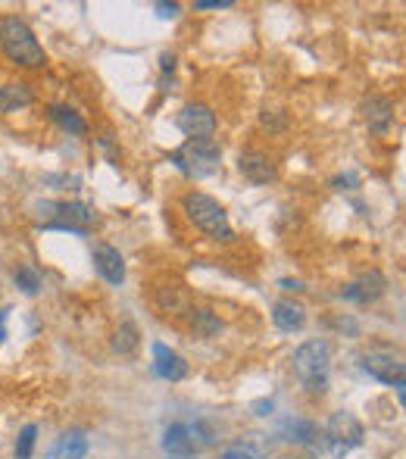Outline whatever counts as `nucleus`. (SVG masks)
Returning a JSON list of instances; mask_svg holds the SVG:
<instances>
[{
    "instance_id": "f257e3e1",
    "label": "nucleus",
    "mask_w": 406,
    "mask_h": 459,
    "mask_svg": "<svg viewBox=\"0 0 406 459\" xmlns=\"http://www.w3.org/2000/svg\"><path fill=\"white\" fill-rule=\"evenodd\" d=\"M0 54L16 69H41L48 63L31 25L19 16H0Z\"/></svg>"
},
{
    "instance_id": "f03ea898",
    "label": "nucleus",
    "mask_w": 406,
    "mask_h": 459,
    "mask_svg": "<svg viewBox=\"0 0 406 459\" xmlns=\"http://www.w3.org/2000/svg\"><path fill=\"white\" fill-rule=\"evenodd\" d=\"M182 212L194 229H201L212 241H235L229 212H225V206L219 204L216 197H210V194H203V191L182 194Z\"/></svg>"
},
{
    "instance_id": "7ed1b4c3",
    "label": "nucleus",
    "mask_w": 406,
    "mask_h": 459,
    "mask_svg": "<svg viewBox=\"0 0 406 459\" xmlns=\"http://www.w3.org/2000/svg\"><path fill=\"white\" fill-rule=\"evenodd\" d=\"M294 375L309 394H325L328 391V368H332V347L322 338H313L294 351Z\"/></svg>"
},
{
    "instance_id": "20e7f679",
    "label": "nucleus",
    "mask_w": 406,
    "mask_h": 459,
    "mask_svg": "<svg viewBox=\"0 0 406 459\" xmlns=\"http://www.w3.org/2000/svg\"><path fill=\"white\" fill-rule=\"evenodd\" d=\"M169 163L176 166L182 176L201 182V178H210V176H216V172H219V166H222V147H219L212 138L185 141L178 151L169 153Z\"/></svg>"
},
{
    "instance_id": "39448f33",
    "label": "nucleus",
    "mask_w": 406,
    "mask_h": 459,
    "mask_svg": "<svg viewBox=\"0 0 406 459\" xmlns=\"http://www.w3.org/2000/svg\"><path fill=\"white\" fill-rule=\"evenodd\" d=\"M363 441H366L363 422L347 410L332 412V419H328L325 429H322V444L328 447V454L338 459H344L350 450L363 447Z\"/></svg>"
},
{
    "instance_id": "423d86ee",
    "label": "nucleus",
    "mask_w": 406,
    "mask_h": 459,
    "mask_svg": "<svg viewBox=\"0 0 406 459\" xmlns=\"http://www.w3.org/2000/svg\"><path fill=\"white\" fill-rule=\"evenodd\" d=\"M359 366H363V372L372 375L376 381L397 387V397H401V406H403V387H406L403 375H406V366H403V359L397 357V353H391V351H372V353H366V357L359 359Z\"/></svg>"
},
{
    "instance_id": "0eeeda50",
    "label": "nucleus",
    "mask_w": 406,
    "mask_h": 459,
    "mask_svg": "<svg viewBox=\"0 0 406 459\" xmlns=\"http://www.w3.org/2000/svg\"><path fill=\"white\" fill-rule=\"evenodd\" d=\"M176 126L182 134H188V141H203L216 134L219 119L210 103H188V107H182V113H178Z\"/></svg>"
},
{
    "instance_id": "6e6552de",
    "label": "nucleus",
    "mask_w": 406,
    "mask_h": 459,
    "mask_svg": "<svg viewBox=\"0 0 406 459\" xmlns=\"http://www.w3.org/2000/svg\"><path fill=\"white\" fill-rule=\"evenodd\" d=\"M238 172H241L250 185H269L279 176V163H275L272 153L256 151L254 147V151H244L241 157H238Z\"/></svg>"
},
{
    "instance_id": "1a4fd4ad",
    "label": "nucleus",
    "mask_w": 406,
    "mask_h": 459,
    "mask_svg": "<svg viewBox=\"0 0 406 459\" xmlns=\"http://www.w3.org/2000/svg\"><path fill=\"white\" fill-rule=\"evenodd\" d=\"M384 290H388V278L378 273V269H369V273H359L353 281H347L341 288V297L366 307V303H376L378 297H384Z\"/></svg>"
},
{
    "instance_id": "9d476101",
    "label": "nucleus",
    "mask_w": 406,
    "mask_h": 459,
    "mask_svg": "<svg viewBox=\"0 0 406 459\" xmlns=\"http://www.w3.org/2000/svg\"><path fill=\"white\" fill-rule=\"evenodd\" d=\"M363 122L369 126V132L376 134H388L391 126H394V100L384 94H369L363 100Z\"/></svg>"
},
{
    "instance_id": "9b49d317",
    "label": "nucleus",
    "mask_w": 406,
    "mask_h": 459,
    "mask_svg": "<svg viewBox=\"0 0 406 459\" xmlns=\"http://www.w3.org/2000/svg\"><path fill=\"white\" fill-rule=\"evenodd\" d=\"M41 210H50L44 216H63L60 222L69 225V229H79V231H88L94 225V210L82 200H60V204H44Z\"/></svg>"
},
{
    "instance_id": "f8f14e48",
    "label": "nucleus",
    "mask_w": 406,
    "mask_h": 459,
    "mask_svg": "<svg viewBox=\"0 0 406 459\" xmlns=\"http://www.w3.org/2000/svg\"><path fill=\"white\" fill-rule=\"evenodd\" d=\"M163 450H166V454H172V456H182V459L194 456L197 450H201V441H197L194 425H188V422L169 425V429H166V435H163Z\"/></svg>"
},
{
    "instance_id": "ddd939ff",
    "label": "nucleus",
    "mask_w": 406,
    "mask_h": 459,
    "mask_svg": "<svg viewBox=\"0 0 406 459\" xmlns=\"http://www.w3.org/2000/svg\"><path fill=\"white\" fill-rule=\"evenodd\" d=\"M94 269L107 284H122L125 281V260L116 247L109 244H94Z\"/></svg>"
},
{
    "instance_id": "4468645a",
    "label": "nucleus",
    "mask_w": 406,
    "mask_h": 459,
    "mask_svg": "<svg viewBox=\"0 0 406 459\" xmlns=\"http://www.w3.org/2000/svg\"><path fill=\"white\" fill-rule=\"evenodd\" d=\"M153 303L163 316H185L191 309V297H188V288L178 281H169V284H160L157 294H153Z\"/></svg>"
},
{
    "instance_id": "2eb2a0df",
    "label": "nucleus",
    "mask_w": 406,
    "mask_h": 459,
    "mask_svg": "<svg viewBox=\"0 0 406 459\" xmlns=\"http://www.w3.org/2000/svg\"><path fill=\"white\" fill-rule=\"evenodd\" d=\"M272 322L281 332H300L307 325V307L294 297H281L272 307Z\"/></svg>"
},
{
    "instance_id": "dca6fc26",
    "label": "nucleus",
    "mask_w": 406,
    "mask_h": 459,
    "mask_svg": "<svg viewBox=\"0 0 406 459\" xmlns=\"http://www.w3.org/2000/svg\"><path fill=\"white\" fill-rule=\"evenodd\" d=\"M88 435L82 429H69L63 431L54 441V447L48 450V459H85L88 456Z\"/></svg>"
},
{
    "instance_id": "f3484780",
    "label": "nucleus",
    "mask_w": 406,
    "mask_h": 459,
    "mask_svg": "<svg viewBox=\"0 0 406 459\" xmlns=\"http://www.w3.org/2000/svg\"><path fill=\"white\" fill-rule=\"evenodd\" d=\"M153 372L166 381H182L188 375V363L178 357L172 347L166 344H153Z\"/></svg>"
},
{
    "instance_id": "a211bd4d",
    "label": "nucleus",
    "mask_w": 406,
    "mask_h": 459,
    "mask_svg": "<svg viewBox=\"0 0 406 459\" xmlns=\"http://www.w3.org/2000/svg\"><path fill=\"white\" fill-rule=\"evenodd\" d=\"M185 319H188V332L194 334V338L210 341L222 334V319L206 307H191L188 313H185Z\"/></svg>"
},
{
    "instance_id": "6ab92c4d",
    "label": "nucleus",
    "mask_w": 406,
    "mask_h": 459,
    "mask_svg": "<svg viewBox=\"0 0 406 459\" xmlns=\"http://www.w3.org/2000/svg\"><path fill=\"white\" fill-rule=\"evenodd\" d=\"M31 103H35L31 85H25V82H6V85H0V113L4 116L19 113V109L31 107Z\"/></svg>"
},
{
    "instance_id": "aec40b11",
    "label": "nucleus",
    "mask_w": 406,
    "mask_h": 459,
    "mask_svg": "<svg viewBox=\"0 0 406 459\" xmlns=\"http://www.w3.org/2000/svg\"><path fill=\"white\" fill-rule=\"evenodd\" d=\"M48 116L56 122V126L63 128V132H69V134H88V122L82 119L79 113H75L73 107H63V103H50L48 107Z\"/></svg>"
},
{
    "instance_id": "412c9836",
    "label": "nucleus",
    "mask_w": 406,
    "mask_h": 459,
    "mask_svg": "<svg viewBox=\"0 0 406 459\" xmlns=\"http://www.w3.org/2000/svg\"><path fill=\"white\" fill-rule=\"evenodd\" d=\"M281 435H285V441L307 444V447H313V444H319L322 431L315 429V422H309V419H288L285 429H281Z\"/></svg>"
},
{
    "instance_id": "4be33fe9",
    "label": "nucleus",
    "mask_w": 406,
    "mask_h": 459,
    "mask_svg": "<svg viewBox=\"0 0 406 459\" xmlns=\"http://www.w3.org/2000/svg\"><path fill=\"white\" fill-rule=\"evenodd\" d=\"M141 344V334H138V325L132 319H125L113 334V351L116 353H134Z\"/></svg>"
},
{
    "instance_id": "5701e85b",
    "label": "nucleus",
    "mask_w": 406,
    "mask_h": 459,
    "mask_svg": "<svg viewBox=\"0 0 406 459\" xmlns=\"http://www.w3.org/2000/svg\"><path fill=\"white\" fill-rule=\"evenodd\" d=\"M13 278H16V284L22 288V294L35 297L38 290H41V273H38L35 266H29V263H22V266L13 273Z\"/></svg>"
},
{
    "instance_id": "b1692460",
    "label": "nucleus",
    "mask_w": 406,
    "mask_h": 459,
    "mask_svg": "<svg viewBox=\"0 0 406 459\" xmlns=\"http://www.w3.org/2000/svg\"><path fill=\"white\" fill-rule=\"evenodd\" d=\"M263 456H266V450H263L260 444H250V441H235L222 454V459H263Z\"/></svg>"
},
{
    "instance_id": "393cba45",
    "label": "nucleus",
    "mask_w": 406,
    "mask_h": 459,
    "mask_svg": "<svg viewBox=\"0 0 406 459\" xmlns=\"http://www.w3.org/2000/svg\"><path fill=\"white\" fill-rule=\"evenodd\" d=\"M260 122H263V128L272 132V134H281L288 126H291V119H288L285 109H266V113L260 116Z\"/></svg>"
},
{
    "instance_id": "a878e982",
    "label": "nucleus",
    "mask_w": 406,
    "mask_h": 459,
    "mask_svg": "<svg viewBox=\"0 0 406 459\" xmlns=\"http://www.w3.org/2000/svg\"><path fill=\"white\" fill-rule=\"evenodd\" d=\"M35 437H38V429H35V425H25V429L19 431L16 459H31V454H35Z\"/></svg>"
},
{
    "instance_id": "bb28decb",
    "label": "nucleus",
    "mask_w": 406,
    "mask_h": 459,
    "mask_svg": "<svg viewBox=\"0 0 406 459\" xmlns=\"http://www.w3.org/2000/svg\"><path fill=\"white\" fill-rule=\"evenodd\" d=\"M231 0H197L194 10H231Z\"/></svg>"
},
{
    "instance_id": "cd10ccee",
    "label": "nucleus",
    "mask_w": 406,
    "mask_h": 459,
    "mask_svg": "<svg viewBox=\"0 0 406 459\" xmlns=\"http://www.w3.org/2000/svg\"><path fill=\"white\" fill-rule=\"evenodd\" d=\"M157 13L163 19H172V16H178V4H157Z\"/></svg>"
},
{
    "instance_id": "c85d7f7f",
    "label": "nucleus",
    "mask_w": 406,
    "mask_h": 459,
    "mask_svg": "<svg viewBox=\"0 0 406 459\" xmlns=\"http://www.w3.org/2000/svg\"><path fill=\"white\" fill-rule=\"evenodd\" d=\"M160 66H163V73H172V69H176V54H163V56H160Z\"/></svg>"
},
{
    "instance_id": "c756f323",
    "label": "nucleus",
    "mask_w": 406,
    "mask_h": 459,
    "mask_svg": "<svg viewBox=\"0 0 406 459\" xmlns=\"http://www.w3.org/2000/svg\"><path fill=\"white\" fill-rule=\"evenodd\" d=\"M332 185L338 187V191H347V185H357V178H353V176H338Z\"/></svg>"
},
{
    "instance_id": "7c9ffc66",
    "label": "nucleus",
    "mask_w": 406,
    "mask_h": 459,
    "mask_svg": "<svg viewBox=\"0 0 406 459\" xmlns=\"http://www.w3.org/2000/svg\"><path fill=\"white\" fill-rule=\"evenodd\" d=\"M281 288H285V290H304V284H300V281H291V278H281Z\"/></svg>"
},
{
    "instance_id": "2f4dec72",
    "label": "nucleus",
    "mask_w": 406,
    "mask_h": 459,
    "mask_svg": "<svg viewBox=\"0 0 406 459\" xmlns=\"http://www.w3.org/2000/svg\"><path fill=\"white\" fill-rule=\"evenodd\" d=\"M6 316H10V309H0V341H6Z\"/></svg>"
}]
</instances>
